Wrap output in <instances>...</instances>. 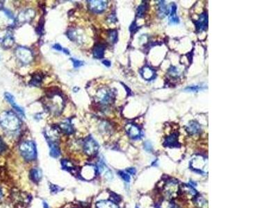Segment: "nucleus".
<instances>
[{"label":"nucleus","mask_w":278,"mask_h":208,"mask_svg":"<svg viewBox=\"0 0 278 208\" xmlns=\"http://www.w3.org/2000/svg\"><path fill=\"white\" fill-rule=\"evenodd\" d=\"M186 132L191 135L199 134L201 132V126L196 121H191L186 128Z\"/></svg>","instance_id":"2eb2a0df"},{"label":"nucleus","mask_w":278,"mask_h":208,"mask_svg":"<svg viewBox=\"0 0 278 208\" xmlns=\"http://www.w3.org/2000/svg\"><path fill=\"white\" fill-rule=\"evenodd\" d=\"M127 172L128 174L130 175H135L136 173V170L135 169V168H128L127 169Z\"/></svg>","instance_id":"a19ab883"},{"label":"nucleus","mask_w":278,"mask_h":208,"mask_svg":"<svg viewBox=\"0 0 278 208\" xmlns=\"http://www.w3.org/2000/svg\"><path fill=\"white\" fill-rule=\"evenodd\" d=\"M14 43L13 38L11 35L8 34L7 36L3 40V46L5 47L6 48H10V47L13 45Z\"/></svg>","instance_id":"cd10ccee"},{"label":"nucleus","mask_w":278,"mask_h":208,"mask_svg":"<svg viewBox=\"0 0 278 208\" xmlns=\"http://www.w3.org/2000/svg\"><path fill=\"white\" fill-rule=\"evenodd\" d=\"M59 129L65 134H72L74 133V129L70 122H63L59 125Z\"/></svg>","instance_id":"4be33fe9"},{"label":"nucleus","mask_w":278,"mask_h":208,"mask_svg":"<svg viewBox=\"0 0 278 208\" xmlns=\"http://www.w3.org/2000/svg\"><path fill=\"white\" fill-rule=\"evenodd\" d=\"M96 208H119L117 203L111 200H101L97 201L95 204Z\"/></svg>","instance_id":"a211bd4d"},{"label":"nucleus","mask_w":278,"mask_h":208,"mask_svg":"<svg viewBox=\"0 0 278 208\" xmlns=\"http://www.w3.org/2000/svg\"><path fill=\"white\" fill-rule=\"evenodd\" d=\"M43 206L44 208H49L48 204H47V202H45V201L43 202Z\"/></svg>","instance_id":"c03bdc74"},{"label":"nucleus","mask_w":278,"mask_h":208,"mask_svg":"<svg viewBox=\"0 0 278 208\" xmlns=\"http://www.w3.org/2000/svg\"><path fill=\"white\" fill-rule=\"evenodd\" d=\"M195 25L196 31L198 33L205 31L208 26V15L205 12L200 14L199 19L195 21Z\"/></svg>","instance_id":"9d476101"},{"label":"nucleus","mask_w":278,"mask_h":208,"mask_svg":"<svg viewBox=\"0 0 278 208\" xmlns=\"http://www.w3.org/2000/svg\"><path fill=\"white\" fill-rule=\"evenodd\" d=\"M50 185H51V186H50L51 192H53V193H57V192H59L61 191V190H62V189L61 188V187H59L57 186V185H52V184H51Z\"/></svg>","instance_id":"4c0bfd02"},{"label":"nucleus","mask_w":278,"mask_h":208,"mask_svg":"<svg viewBox=\"0 0 278 208\" xmlns=\"http://www.w3.org/2000/svg\"><path fill=\"white\" fill-rule=\"evenodd\" d=\"M140 74L143 78L148 81H152L157 77V74L154 70L148 66L144 67L140 70Z\"/></svg>","instance_id":"4468645a"},{"label":"nucleus","mask_w":278,"mask_h":208,"mask_svg":"<svg viewBox=\"0 0 278 208\" xmlns=\"http://www.w3.org/2000/svg\"><path fill=\"white\" fill-rule=\"evenodd\" d=\"M53 48L56 50H57V51H63V49H64L62 48L61 44H54V45L53 46Z\"/></svg>","instance_id":"79ce46f5"},{"label":"nucleus","mask_w":278,"mask_h":208,"mask_svg":"<svg viewBox=\"0 0 278 208\" xmlns=\"http://www.w3.org/2000/svg\"><path fill=\"white\" fill-rule=\"evenodd\" d=\"M16 56L20 62L24 65L30 63L34 59V54L27 47H18L16 49Z\"/></svg>","instance_id":"20e7f679"},{"label":"nucleus","mask_w":278,"mask_h":208,"mask_svg":"<svg viewBox=\"0 0 278 208\" xmlns=\"http://www.w3.org/2000/svg\"><path fill=\"white\" fill-rule=\"evenodd\" d=\"M61 165L63 168L66 169V170H72L74 168V165L68 160H61Z\"/></svg>","instance_id":"c756f323"},{"label":"nucleus","mask_w":278,"mask_h":208,"mask_svg":"<svg viewBox=\"0 0 278 208\" xmlns=\"http://www.w3.org/2000/svg\"><path fill=\"white\" fill-rule=\"evenodd\" d=\"M35 17V11L29 8L26 11H24L19 14L17 17V21L20 23H25L28 22L29 21L32 20V19Z\"/></svg>","instance_id":"ddd939ff"},{"label":"nucleus","mask_w":278,"mask_h":208,"mask_svg":"<svg viewBox=\"0 0 278 208\" xmlns=\"http://www.w3.org/2000/svg\"><path fill=\"white\" fill-rule=\"evenodd\" d=\"M19 151L26 161H33L36 159L37 150L35 144L33 141H25L20 144Z\"/></svg>","instance_id":"f03ea898"},{"label":"nucleus","mask_w":278,"mask_h":208,"mask_svg":"<svg viewBox=\"0 0 278 208\" xmlns=\"http://www.w3.org/2000/svg\"><path fill=\"white\" fill-rule=\"evenodd\" d=\"M88 7L92 13H101L106 10L107 3L105 1L92 0V1H88Z\"/></svg>","instance_id":"6e6552de"},{"label":"nucleus","mask_w":278,"mask_h":208,"mask_svg":"<svg viewBox=\"0 0 278 208\" xmlns=\"http://www.w3.org/2000/svg\"><path fill=\"white\" fill-rule=\"evenodd\" d=\"M191 170L200 174H207L208 161L207 159L202 156H196L192 158L189 163Z\"/></svg>","instance_id":"7ed1b4c3"},{"label":"nucleus","mask_w":278,"mask_h":208,"mask_svg":"<svg viewBox=\"0 0 278 208\" xmlns=\"http://www.w3.org/2000/svg\"><path fill=\"white\" fill-rule=\"evenodd\" d=\"M96 168H97V173L101 174V173H102V172L104 170H105V169L106 168V164H105V163H104V162L103 161V160H100V161L97 162Z\"/></svg>","instance_id":"7c9ffc66"},{"label":"nucleus","mask_w":278,"mask_h":208,"mask_svg":"<svg viewBox=\"0 0 278 208\" xmlns=\"http://www.w3.org/2000/svg\"><path fill=\"white\" fill-rule=\"evenodd\" d=\"M178 133H173L171 135L167 137L164 141L163 146L168 148H179L180 147L178 142Z\"/></svg>","instance_id":"9b49d317"},{"label":"nucleus","mask_w":278,"mask_h":208,"mask_svg":"<svg viewBox=\"0 0 278 208\" xmlns=\"http://www.w3.org/2000/svg\"><path fill=\"white\" fill-rule=\"evenodd\" d=\"M143 145H144V149L146 151H148V152H152V150H153V147H152V145L150 142L146 141Z\"/></svg>","instance_id":"c9c22d12"},{"label":"nucleus","mask_w":278,"mask_h":208,"mask_svg":"<svg viewBox=\"0 0 278 208\" xmlns=\"http://www.w3.org/2000/svg\"><path fill=\"white\" fill-rule=\"evenodd\" d=\"M97 174V170L96 166L91 165H87L83 166L81 170V176L83 179L91 180L96 176Z\"/></svg>","instance_id":"1a4fd4ad"},{"label":"nucleus","mask_w":278,"mask_h":208,"mask_svg":"<svg viewBox=\"0 0 278 208\" xmlns=\"http://www.w3.org/2000/svg\"><path fill=\"white\" fill-rule=\"evenodd\" d=\"M96 98L100 103L107 104L112 102L114 96H113V93L109 89L101 88L97 92Z\"/></svg>","instance_id":"0eeeda50"},{"label":"nucleus","mask_w":278,"mask_h":208,"mask_svg":"<svg viewBox=\"0 0 278 208\" xmlns=\"http://www.w3.org/2000/svg\"><path fill=\"white\" fill-rule=\"evenodd\" d=\"M113 177V174H112L111 171V170H108V171H107L106 172V174H105V178H106V179L107 180H112Z\"/></svg>","instance_id":"ea45409f"},{"label":"nucleus","mask_w":278,"mask_h":208,"mask_svg":"<svg viewBox=\"0 0 278 208\" xmlns=\"http://www.w3.org/2000/svg\"><path fill=\"white\" fill-rule=\"evenodd\" d=\"M42 79H43V77H42V74H40L39 73L34 74L32 75L31 81H30V83H29V85L35 86V87L39 86L41 84Z\"/></svg>","instance_id":"393cba45"},{"label":"nucleus","mask_w":278,"mask_h":208,"mask_svg":"<svg viewBox=\"0 0 278 208\" xmlns=\"http://www.w3.org/2000/svg\"><path fill=\"white\" fill-rule=\"evenodd\" d=\"M0 125L7 131L15 132L19 130L21 121L14 112L6 111L0 115Z\"/></svg>","instance_id":"f257e3e1"},{"label":"nucleus","mask_w":278,"mask_h":208,"mask_svg":"<svg viewBox=\"0 0 278 208\" xmlns=\"http://www.w3.org/2000/svg\"><path fill=\"white\" fill-rule=\"evenodd\" d=\"M136 208H139V207L138 206H136Z\"/></svg>","instance_id":"de8ad7c7"},{"label":"nucleus","mask_w":278,"mask_h":208,"mask_svg":"<svg viewBox=\"0 0 278 208\" xmlns=\"http://www.w3.org/2000/svg\"><path fill=\"white\" fill-rule=\"evenodd\" d=\"M83 151L88 156H94L96 155L99 150V144L92 137L89 136L83 142Z\"/></svg>","instance_id":"423d86ee"},{"label":"nucleus","mask_w":278,"mask_h":208,"mask_svg":"<svg viewBox=\"0 0 278 208\" xmlns=\"http://www.w3.org/2000/svg\"><path fill=\"white\" fill-rule=\"evenodd\" d=\"M48 144L50 149V156L54 158H57L61 155V151L56 142L48 141Z\"/></svg>","instance_id":"6ab92c4d"},{"label":"nucleus","mask_w":278,"mask_h":208,"mask_svg":"<svg viewBox=\"0 0 278 208\" xmlns=\"http://www.w3.org/2000/svg\"><path fill=\"white\" fill-rule=\"evenodd\" d=\"M196 203L199 208H208L207 201L202 197L196 198Z\"/></svg>","instance_id":"bb28decb"},{"label":"nucleus","mask_w":278,"mask_h":208,"mask_svg":"<svg viewBox=\"0 0 278 208\" xmlns=\"http://www.w3.org/2000/svg\"><path fill=\"white\" fill-rule=\"evenodd\" d=\"M171 208H179V207L177 206H173L172 207H171Z\"/></svg>","instance_id":"49530a36"},{"label":"nucleus","mask_w":278,"mask_h":208,"mask_svg":"<svg viewBox=\"0 0 278 208\" xmlns=\"http://www.w3.org/2000/svg\"><path fill=\"white\" fill-rule=\"evenodd\" d=\"M119 176L122 178V179L126 183H130V176L127 173H126L125 171H120L118 172Z\"/></svg>","instance_id":"2f4dec72"},{"label":"nucleus","mask_w":278,"mask_h":208,"mask_svg":"<svg viewBox=\"0 0 278 208\" xmlns=\"http://www.w3.org/2000/svg\"><path fill=\"white\" fill-rule=\"evenodd\" d=\"M106 46L104 44H95L92 49V55L93 57L96 59H101L104 58V51H105Z\"/></svg>","instance_id":"f3484780"},{"label":"nucleus","mask_w":278,"mask_h":208,"mask_svg":"<svg viewBox=\"0 0 278 208\" xmlns=\"http://www.w3.org/2000/svg\"><path fill=\"white\" fill-rule=\"evenodd\" d=\"M176 11H177V6L173 3L171 4V11L169 17V23L170 25H177L179 23V17L176 14Z\"/></svg>","instance_id":"aec40b11"},{"label":"nucleus","mask_w":278,"mask_h":208,"mask_svg":"<svg viewBox=\"0 0 278 208\" xmlns=\"http://www.w3.org/2000/svg\"><path fill=\"white\" fill-rule=\"evenodd\" d=\"M109 38H110L111 40L113 43H115L116 40H117V38H118L117 31H116L115 30L110 31V33H109Z\"/></svg>","instance_id":"f704fd0d"},{"label":"nucleus","mask_w":278,"mask_h":208,"mask_svg":"<svg viewBox=\"0 0 278 208\" xmlns=\"http://www.w3.org/2000/svg\"><path fill=\"white\" fill-rule=\"evenodd\" d=\"M71 61H72V62H73L74 67H75V68H78L81 66H83V65H84V62L82 61L77 60V59L71 58Z\"/></svg>","instance_id":"72a5a7b5"},{"label":"nucleus","mask_w":278,"mask_h":208,"mask_svg":"<svg viewBox=\"0 0 278 208\" xmlns=\"http://www.w3.org/2000/svg\"><path fill=\"white\" fill-rule=\"evenodd\" d=\"M179 192V184L175 180H169L163 187V193L168 199L175 198Z\"/></svg>","instance_id":"39448f33"},{"label":"nucleus","mask_w":278,"mask_h":208,"mask_svg":"<svg viewBox=\"0 0 278 208\" xmlns=\"http://www.w3.org/2000/svg\"><path fill=\"white\" fill-rule=\"evenodd\" d=\"M146 10H147V4H140L137 8V16L139 17H142L145 15Z\"/></svg>","instance_id":"c85d7f7f"},{"label":"nucleus","mask_w":278,"mask_h":208,"mask_svg":"<svg viewBox=\"0 0 278 208\" xmlns=\"http://www.w3.org/2000/svg\"><path fill=\"white\" fill-rule=\"evenodd\" d=\"M6 149H7V145L2 140V139L0 138V153L4 152Z\"/></svg>","instance_id":"58836bf2"},{"label":"nucleus","mask_w":278,"mask_h":208,"mask_svg":"<svg viewBox=\"0 0 278 208\" xmlns=\"http://www.w3.org/2000/svg\"><path fill=\"white\" fill-rule=\"evenodd\" d=\"M102 63L104 65H106V67H110L111 66V62L109 61H108V60H104L102 61Z\"/></svg>","instance_id":"37998d69"},{"label":"nucleus","mask_w":278,"mask_h":208,"mask_svg":"<svg viewBox=\"0 0 278 208\" xmlns=\"http://www.w3.org/2000/svg\"><path fill=\"white\" fill-rule=\"evenodd\" d=\"M4 97H5V99H7L8 102H9L11 105L13 106V108L16 110V112H18V113L22 116H25V112H24V110L21 108V107H20L18 105H17V104L16 103V102H15V99H14V97L13 95L8 93H6L4 94Z\"/></svg>","instance_id":"dca6fc26"},{"label":"nucleus","mask_w":278,"mask_h":208,"mask_svg":"<svg viewBox=\"0 0 278 208\" xmlns=\"http://www.w3.org/2000/svg\"><path fill=\"white\" fill-rule=\"evenodd\" d=\"M2 197H3V193H2V189H1V187H0V199H1V198H2Z\"/></svg>","instance_id":"a18cd8bd"},{"label":"nucleus","mask_w":278,"mask_h":208,"mask_svg":"<svg viewBox=\"0 0 278 208\" xmlns=\"http://www.w3.org/2000/svg\"><path fill=\"white\" fill-rule=\"evenodd\" d=\"M111 201L114 202L115 203H117L118 202L120 201V198L119 196L114 194V193H111Z\"/></svg>","instance_id":"e433bc0d"},{"label":"nucleus","mask_w":278,"mask_h":208,"mask_svg":"<svg viewBox=\"0 0 278 208\" xmlns=\"http://www.w3.org/2000/svg\"><path fill=\"white\" fill-rule=\"evenodd\" d=\"M182 189H183L185 193H186L188 195H190L191 197H196L197 195H198V192H197L195 188H193V187L190 185H184L182 186Z\"/></svg>","instance_id":"a878e982"},{"label":"nucleus","mask_w":278,"mask_h":208,"mask_svg":"<svg viewBox=\"0 0 278 208\" xmlns=\"http://www.w3.org/2000/svg\"><path fill=\"white\" fill-rule=\"evenodd\" d=\"M201 90H203V88L202 87V86H199V85L190 86V87H187L186 88H185V90L189 91V92H198Z\"/></svg>","instance_id":"473e14b6"},{"label":"nucleus","mask_w":278,"mask_h":208,"mask_svg":"<svg viewBox=\"0 0 278 208\" xmlns=\"http://www.w3.org/2000/svg\"><path fill=\"white\" fill-rule=\"evenodd\" d=\"M68 35L71 40L77 42V43H79H79H82V34H81V33H79L78 31H77L76 29L68 31Z\"/></svg>","instance_id":"5701e85b"},{"label":"nucleus","mask_w":278,"mask_h":208,"mask_svg":"<svg viewBox=\"0 0 278 208\" xmlns=\"http://www.w3.org/2000/svg\"><path fill=\"white\" fill-rule=\"evenodd\" d=\"M159 15L161 18L166 17L167 15L169 13V10L168 9V7H166V4L164 1H159Z\"/></svg>","instance_id":"b1692460"},{"label":"nucleus","mask_w":278,"mask_h":208,"mask_svg":"<svg viewBox=\"0 0 278 208\" xmlns=\"http://www.w3.org/2000/svg\"><path fill=\"white\" fill-rule=\"evenodd\" d=\"M127 135L133 139H140L142 135V132L139 127L135 124H128L126 128Z\"/></svg>","instance_id":"f8f14e48"},{"label":"nucleus","mask_w":278,"mask_h":208,"mask_svg":"<svg viewBox=\"0 0 278 208\" xmlns=\"http://www.w3.org/2000/svg\"><path fill=\"white\" fill-rule=\"evenodd\" d=\"M30 178L34 183H38L42 178V171L39 169H33L30 171Z\"/></svg>","instance_id":"412c9836"}]
</instances>
